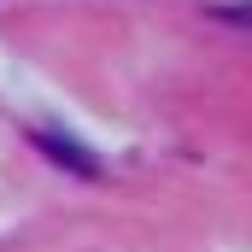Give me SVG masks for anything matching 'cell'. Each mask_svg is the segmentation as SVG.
<instances>
[{
  "label": "cell",
  "instance_id": "6da1fadb",
  "mask_svg": "<svg viewBox=\"0 0 252 252\" xmlns=\"http://www.w3.org/2000/svg\"><path fill=\"white\" fill-rule=\"evenodd\" d=\"M35 147H41V153H47L53 164H70L76 176H100V164H94V158H88V153H82V147H76L70 135H53V129H35Z\"/></svg>",
  "mask_w": 252,
  "mask_h": 252
}]
</instances>
